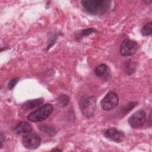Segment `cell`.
<instances>
[{
    "mask_svg": "<svg viewBox=\"0 0 152 152\" xmlns=\"http://www.w3.org/2000/svg\"><path fill=\"white\" fill-rule=\"evenodd\" d=\"M81 3L88 13L94 15H100L109 11L111 1L109 0H83L81 1Z\"/></svg>",
    "mask_w": 152,
    "mask_h": 152,
    "instance_id": "6da1fadb",
    "label": "cell"
},
{
    "mask_svg": "<svg viewBox=\"0 0 152 152\" xmlns=\"http://www.w3.org/2000/svg\"><path fill=\"white\" fill-rule=\"evenodd\" d=\"M80 108L83 115L91 118L94 115L96 107V99L94 96H83L79 102Z\"/></svg>",
    "mask_w": 152,
    "mask_h": 152,
    "instance_id": "3957f363",
    "label": "cell"
},
{
    "mask_svg": "<svg viewBox=\"0 0 152 152\" xmlns=\"http://www.w3.org/2000/svg\"><path fill=\"white\" fill-rule=\"evenodd\" d=\"M53 151H62L61 150H58V149H54V150H53Z\"/></svg>",
    "mask_w": 152,
    "mask_h": 152,
    "instance_id": "44dd1931",
    "label": "cell"
},
{
    "mask_svg": "<svg viewBox=\"0 0 152 152\" xmlns=\"http://www.w3.org/2000/svg\"><path fill=\"white\" fill-rule=\"evenodd\" d=\"M19 81V78H12V80H11L8 84V88L10 90H12L17 84V83H18V81Z\"/></svg>",
    "mask_w": 152,
    "mask_h": 152,
    "instance_id": "d6986e66",
    "label": "cell"
},
{
    "mask_svg": "<svg viewBox=\"0 0 152 152\" xmlns=\"http://www.w3.org/2000/svg\"><path fill=\"white\" fill-rule=\"evenodd\" d=\"M69 102V97L64 94H60L57 99V102L60 107H65L68 105Z\"/></svg>",
    "mask_w": 152,
    "mask_h": 152,
    "instance_id": "4fadbf2b",
    "label": "cell"
},
{
    "mask_svg": "<svg viewBox=\"0 0 152 152\" xmlns=\"http://www.w3.org/2000/svg\"><path fill=\"white\" fill-rule=\"evenodd\" d=\"M43 102L44 100H43V99L42 98L32 99V100L26 101L25 103L23 104L22 106L25 109L30 110L40 106L43 103Z\"/></svg>",
    "mask_w": 152,
    "mask_h": 152,
    "instance_id": "8fae6325",
    "label": "cell"
},
{
    "mask_svg": "<svg viewBox=\"0 0 152 152\" xmlns=\"http://www.w3.org/2000/svg\"><path fill=\"white\" fill-rule=\"evenodd\" d=\"M40 129L50 136H53L56 134V130L52 126L49 125H42L40 126Z\"/></svg>",
    "mask_w": 152,
    "mask_h": 152,
    "instance_id": "9a60e30c",
    "label": "cell"
},
{
    "mask_svg": "<svg viewBox=\"0 0 152 152\" xmlns=\"http://www.w3.org/2000/svg\"><path fill=\"white\" fill-rule=\"evenodd\" d=\"M104 136L106 138L117 143L122 142L125 138L124 132L114 127L107 129L104 132Z\"/></svg>",
    "mask_w": 152,
    "mask_h": 152,
    "instance_id": "ba28073f",
    "label": "cell"
},
{
    "mask_svg": "<svg viewBox=\"0 0 152 152\" xmlns=\"http://www.w3.org/2000/svg\"><path fill=\"white\" fill-rule=\"evenodd\" d=\"M137 103L135 102H131L129 103H128L123 109H122V113L124 115H126L128 112H129V111H131L136 105H137Z\"/></svg>",
    "mask_w": 152,
    "mask_h": 152,
    "instance_id": "e0dca14e",
    "label": "cell"
},
{
    "mask_svg": "<svg viewBox=\"0 0 152 152\" xmlns=\"http://www.w3.org/2000/svg\"><path fill=\"white\" fill-rule=\"evenodd\" d=\"M96 75L103 80H107L110 77V70L106 64H102L97 66L94 69Z\"/></svg>",
    "mask_w": 152,
    "mask_h": 152,
    "instance_id": "30bf717a",
    "label": "cell"
},
{
    "mask_svg": "<svg viewBox=\"0 0 152 152\" xmlns=\"http://www.w3.org/2000/svg\"><path fill=\"white\" fill-rule=\"evenodd\" d=\"M1 145H0V148H2V147H3V144H4V142L5 141V135H4V134L1 132Z\"/></svg>",
    "mask_w": 152,
    "mask_h": 152,
    "instance_id": "ffe728a7",
    "label": "cell"
},
{
    "mask_svg": "<svg viewBox=\"0 0 152 152\" xmlns=\"http://www.w3.org/2000/svg\"><path fill=\"white\" fill-rule=\"evenodd\" d=\"M97 30L96 28H88L86 29H84L81 31V35L83 37H85V36H89L93 33H96Z\"/></svg>",
    "mask_w": 152,
    "mask_h": 152,
    "instance_id": "ac0fdd59",
    "label": "cell"
},
{
    "mask_svg": "<svg viewBox=\"0 0 152 152\" xmlns=\"http://www.w3.org/2000/svg\"><path fill=\"white\" fill-rule=\"evenodd\" d=\"M59 36V33H55L54 34L52 35L49 39V40L48 42V43H47V46H46V50H48L55 43L56 39H58V37Z\"/></svg>",
    "mask_w": 152,
    "mask_h": 152,
    "instance_id": "2e32d148",
    "label": "cell"
},
{
    "mask_svg": "<svg viewBox=\"0 0 152 152\" xmlns=\"http://www.w3.org/2000/svg\"><path fill=\"white\" fill-rule=\"evenodd\" d=\"M119 103L118 95L114 91L109 92L100 102L101 107L104 110H110L115 108Z\"/></svg>",
    "mask_w": 152,
    "mask_h": 152,
    "instance_id": "5b68a950",
    "label": "cell"
},
{
    "mask_svg": "<svg viewBox=\"0 0 152 152\" xmlns=\"http://www.w3.org/2000/svg\"><path fill=\"white\" fill-rule=\"evenodd\" d=\"M152 31V23L150 22L145 24L141 29V33L144 36H149Z\"/></svg>",
    "mask_w": 152,
    "mask_h": 152,
    "instance_id": "5bb4252c",
    "label": "cell"
},
{
    "mask_svg": "<svg viewBox=\"0 0 152 152\" xmlns=\"http://www.w3.org/2000/svg\"><path fill=\"white\" fill-rule=\"evenodd\" d=\"M124 68L126 74L128 75H131L135 71L136 65L133 61L129 59L125 61Z\"/></svg>",
    "mask_w": 152,
    "mask_h": 152,
    "instance_id": "7c38bea8",
    "label": "cell"
},
{
    "mask_svg": "<svg viewBox=\"0 0 152 152\" xmlns=\"http://www.w3.org/2000/svg\"><path fill=\"white\" fill-rule=\"evenodd\" d=\"M146 121V113L142 109L138 110L134 113L128 119V124L131 127L138 129L142 127Z\"/></svg>",
    "mask_w": 152,
    "mask_h": 152,
    "instance_id": "52a82bcc",
    "label": "cell"
},
{
    "mask_svg": "<svg viewBox=\"0 0 152 152\" xmlns=\"http://www.w3.org/2000/svg\"><path fill=\"white\" fill-rule=\"evenodd\" d=\"M21 142L24 147L28 149H36L41 143V138L36 133H27L22 137Z\"/></svg>",
    "mask_w": 152,
    "mask_h": 152,
    "instance_id": "277c9868",
    "label": "cell"
},
{
    "mask_svg": "<svg viewBox=\"0 0 152 152\" xmlns=\"http://www.w3.org/2000/svg\"><path fill=\"white\" fill-rule=\"evenodd\" d=\"M32 130V126L25 121L20 122L12 128V131L15 134H26L31 132Z\"/></svg>",
    "mask_w": 152,
    "mask_h": 152,
    "instance_id": "9c48e42d",
    "label": "cell"
},
{
    "mask_svg": "<svg viewBox=\"0 0 152 152\" xmlns=\"http://www.w3.org/2000/svg\"><path fill=\"white\" fill-rule=\"evenodd\" d=\"M53 110V106L50 103H46L30 113L27 118L33 122H41L47 119L51 115Z\"/></svg>",
    "mask_w": 152,
    "mask_h": 152,
    "instance_id": "7a4b0ae2",
    "label": "cell"
},
{
    "mask_svg": "<svg viewBox=\"0 0 152 152\" xmlns=\"http://www.w3.org/2000/svg\"><path fill=\"white\" fill-rule=\"evenodd\" d=\"M137 43L129 39H125L121 43L119 53L122 56H129L134 55L138 49Z\"/></svg>",
    "mask_w": 152,
    "mask_h": 152,
    "instance_id": "8992f818",
    "label": "cell"
}]
</instances>
